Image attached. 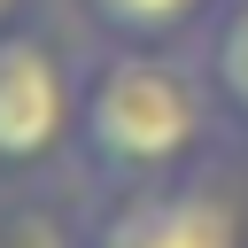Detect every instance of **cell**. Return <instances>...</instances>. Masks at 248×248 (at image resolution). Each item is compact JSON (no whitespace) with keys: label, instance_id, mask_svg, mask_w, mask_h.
<instances>
[{"label":"cell","instance_id":"6da1fadb","mask_svg":"<svg viewBox=\"0 0 248 248\" xmlns=\"http://www.w3.org/2000/svg\"><path fill=\"white\" fill-rule=\"evenodd\" d=\"M202 124V101H194V78L163 54H108L85 85V140L101 163H124V170H163L186 155Z\"/></svg>","mask_w":248,"mask_h":248},{"label":"cell","instance_id":"7a4b0ae2","mask_svg":"<svg viewBox=\"0 0 248 248\" xmlns=\"http://www.w3.org/2000/svg\"><path fill=\"white\" fill-rule=\"evenodd\" d=\"M70 124V85L39 39H0V163H39Z\"/></svg>","mask_w":248,"mask_h":248},{"label":"cell","instance_id":"3957f363","mask_svg":"<svg viewBox=\"0 0 248 248\" xmlns=\"http://www.w3.org/2000/svg\"><path fill=\"white\" fill-rule=\"evenodd\" d=\"M93 248H240V217L209 186H170V194H140L108 209Z\"/></svg>","mask_w":248,"mask_h":248},{"label":"cell","instance_id":"277c9868","mask_svg":"<svg viewBox=\"0 0 248 248\" xmlns=\"http://www.w3.org/2000/svg\"><path fill=\"white\" fill-rule=\"evenodd\" d=\"M209 85L225 93L232 116H248V0H232L209 31Z\"/></svg>","mask_w":248,"mask_h":248},{"label":"cell","instance_id":"5b68a950","mask_svg":"<svg viewBox=\"0 0 248 248\" xmlns=\"http://www.w3.org/2000/svg\"><path fill=\"white\" fill-rule=\"evenodd\" d=\"M85 8H93V23L116 31V39H163V31H178L202 0H85Z\"/></svg>","mask_w":248,"mask_h":248},{"label":"cell","instance_id":"8992f818","mask_svg":"<svg viewBox=\"0 0 248 248\" xmlns=\"http://www.w3.org/2000/svg\"><path fill=\"white\" fill-rule=\"evenodd\" d=\"M0 248H70V232L46 209H0Z\"/></svg>","mask_w":248,"mask_h":248},{"label":"cell","instance_id":"52a82bcc","mask_svg":"<svg viewBox=\"0 0 248 248\" xmlns=\"http://www.w3.org/2000/svg\"><path fill=\"white\" fill-rule=\"evenodd\" d=\"M8 8H16V0H0V23H8Z\"/></svg>","mask_w":248,"mask_h":248}]
</instances>
